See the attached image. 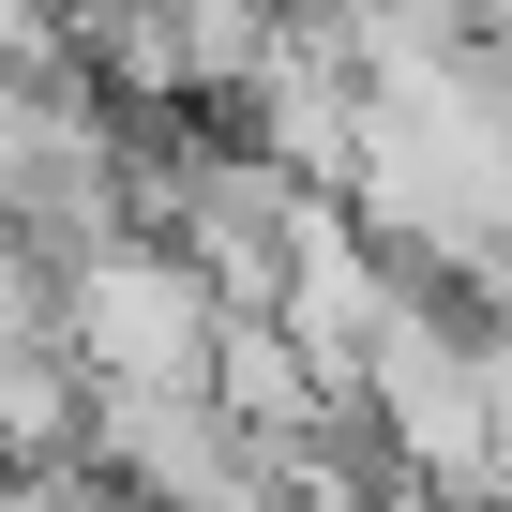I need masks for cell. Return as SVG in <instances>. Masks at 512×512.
Segmentation results:
<instances>
[{"mask_svg": "<svg viewBox=\"0 0 512 512\" xmlns=\"http://www.w3.org/2000/svg\"><path fill=\"white\" fill-rule=\"evenodd\" d=\"M211 332H226V302H211V272L181 241L121 226L61 272V347H76L91 392H211Z\"/></svg>", "mask_w": 512, "mask_h": 512, "instance_id": "6da1fadb", "label": "cell"}, {"mask_svg": "<svg viewBox=\"0 0 512 512\" xmlns=\"http://www.w3.org/2000/svg\"><path fill=\"white\" fill-rule=\"evenodd\" d=\"M362 437L392 452V482H437V497H497V422H482V332L452 302H392V332L362 347Z\"/></svg>", "mask_w": 512, "mask_h": 512, "instance_id": "7a4b0ae2", "label": "cell"}, {"mask_svg": "<svg viewBox=\"0 0 512 512\" xmlns=\"http://www.w3.org/2000/svg\"><path fill=\"white\" fill-rule=\"evenodd\" d=\"M151 211H166V241H181L196 272H211V302H226V317H272L332 196H302L272 151H166Z\"/></svg>", "mask_w": 512, "mask_h": 512, "instance_id": "3957f363", "label": "cell"}, {"mask_svg": "<svg viewBox=\"0 0 512 512\" xmlns=\"http://www.w3.org/2000/svg\"><path fill=\"white\" fill-rule=\"evenodd\" d=\"M256 151H272L302 196H347L362 181V61L302 16V0H287V31H272V61H256Z\"/></svg>", "mask_w": 512, "mask_h": 512, "instance_id": "277c9868", "label": "cell"}, {"mask_svg": "<svg viewBox=\"0 0 512 512\" xmlns=\"http://www.w3.org/2000/svg\"><path fill=\"white\" fill-rule=\"evenodd\" d=\"M392 302H407V272H392V256L347 226V211H317V241H302V272H287V347L332 377V392H362V347L392 332Z\"/></svg>", "mask_w": 512, "mask_h": 512, "instance_id": "5b68a950", "label": "cell"}]
</instances>
